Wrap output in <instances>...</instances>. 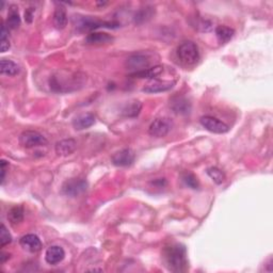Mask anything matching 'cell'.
<instances>
[{
  "mask_svg": "<svg viewBox=\"0 0 273 273\" xmlns=\"http://www.w3.org/2000/svg\"><path fill=\"white\" fill-rule=\"evenodd\" d=\"M8 163L5 160L1 161V184H3L4 182V177H5V166H7Z\"/></svg>",
  "mask_w": 273,
  "mask_h": 273,
  "instance_id": "obj_31",
  "label": "cell"
},
{
  "mask_svg": "<svg viewBox=\"0 0 273 273\" xmlns=\"http://www.w3.org/2000/svg\"><path fill=\"white\" fill-rule=\"evenodd\" d=\"M65 257V252L63 248L60 245H51L49 247L45 253V259L47 264L49 265H57L64 259Z\"/></svg>",
  "mask_w": 273,
  "mask_h": 273,
  "instance_id": "obj_12",
  "label": "cell"
},
{
  "mask_svg": "<svg viewBox=\"0 0 273 273\" xmlns=\"http://www.w3.org/2000/svg\"><path fill=\"white\" fill-rule=\"evenodd\" d=\"M154 13H155V10H153V8L141 9L135 15V23L138 24V25L143 24V23H145V21L151 19L153 14H154Z\"/></svg>",
  "mask_w": 273,
  "mask_h": 273,
  "instance_id": "obj_24",
  "label": "cell"
},
{
  "mask_svg": "<svg viewBox=\"0 0 273 273\" xmlns=\"http://www.w3.org/2000/svg\"><path fill=\"white\" fill-rule=\"evenodd\" d=\"M8 220L13 225L19 224L24 220V208L21 206H15L8 212Z\"/></svg>",
  "mask_w": 273,
  "mask_h": 273,
  "instance_id": "obj_23",
  "label": "cell"
},
{
  "mask_svg": "<svg viewBox=\"0 0 273 273\" xmlns=\"http://www.w3.org/2000/svg\"><path fill=\"white\" fill-rule=\"evenodd\" d=\"M11 47V44H10V41H0V51H1V52H5V51H8L9 49Z\"/></svg>",
  "mask_w": 273,
  "mask_h": 273,
  "instance_id": "obj_30",
  "label": "cell"
},
{
  "mask_svg": "<svg viewBox=\"0 0 273 273\" xmlns=\"http://www.w3.org/2000/svg\"><path fill=\"white\" fill-rule=\"evenodd\" d=\"M9 258H10V254L4 253V252H2V253H1V256H0V260H1V264L5 263V260L9 259Z\"/></svg>",
  "mask_w": 273,
  "mask_h": 273,
  "instance_id": "obj_32",
  "label": "cell"
},
{
  "mask_svg": "<svg viewBox=\"0 0 273 273\" xmlns=\"http://www.w3.org/2000/svg\"><path fill=\"white\" fill-rule=\"evenodd\" d=\"M177 57L181 60V62L186 65H193L199 61L200 51L199 47L195 43L191 41L183 42L177 47Z\"/></svg>",
  "mask_w": 273,
  "mask_h": 273,
  "instance_id": "obj_2",
  "label": "cell"
},
{
  "mask_svg": "<svg viewBox=\"0 0 273 273\" xmlns=\"http://www.w3.org/2000/svg\"><path fill=\"white\" fill-rule=\"evenodd\" d=\"M135 153L130 149H124L112 156V162L117 167H129L135 161Z\"/></svg>",
  "mask_w": 273,
  "mask_h": 273,
  "instance_id": "obj_10",
  "label": "cell"
},
{
  "mask_svg": "<svg viewBox=\"0 0 273 273\" xmlns=\"http://www.w3.org/2000/svg\"><path fill=\"white\" fill-rule=\"evenodd\" d=\"M20 16L18 12V7L15 4L10 5L8 18H7V27L9 29H17L20 26Z\"/></svg>",
  "mask_w": 273,
  "mask_h": 273,
  "instance_id": "obj_19",
  "label": "cell"
},
{
  "mask_svg": "<svg viewBox=\"0 0 273 273\" xmlns=\"http://www.w3.org/2000/svg\"><path fill=\"white\" fill-rule=\"evenodd\" d=\"M86 188H88V183H86L85 179L84 178H70L68 179L62 186V193L72 196H78L80 194H83L85 192Z\"/></svg>",
  "mask_w": 273,
  "mask_h": 273,
  "instance_id": "obj_4",
  "label": "cell"
},
{
  "mask_svg": "<svg viewBox=\"0 0 273 273\" xmlns=\"http://www.w3.org/2000/svg\"><path fill=\"white\" fill-rule=\"evenodd\" d=\"M207 174L208 176L214 181L217 185H221L225 179V174L223 173L219 168L211 167L209 169H207Z\"/></svg>",
  "mask_w": 273,
  "mask_h": 273,
  "instance_id": "obj_25",
  "label": "cell"
},
{
  "mask_svg": "<svg viewBox=\"0 0 273 273\" xmlns=\"http://www.w3.org/2000/svg\"><path fill=\"white\" fill-rule=\"evenodd\" d=\"M200 123L202 126L206 128L208 132L214 133V134L222 135V134H226L229 130L227 124H225L224 122L220 121L219 119L214 118V117H209V116L202 117L200 119Z\"/></svg>",
  "mask_w": 273,
  "mask_h": 273,
  "instance_id": "obj_7",
  "label": "cell"
},
{
  "mask_svg": "<svg viewBox=\"0 0 273 273\" xmlns=\"http://www.w3.org/2000/svg\"><path fill=\"white\" fill-rule=\"evenodd\" d=\"M235 34V30L233 28H229L226 26H218L216 28V35L222 44H225L228 41L233 39Z\"/></svg>",
  "mask_w": 273,
  "mask_h": 273,
  "instance_id": "obj_22",
  "label": "cell"
},
{
  "mask_svg": "<svg viewBox=\"0 0 273 273\" xmlns=\"http://www.w3.org/2000/svg\"><path fill=\"white\" fill-rule=\"evenodd\" d=\"M170 107L173 112L178 116H187L191 112V108H192L188 98L182 95L174 96L170 101Z\"/></svg>",
  "mask_w": 273,
  "mask_h": 273,
  "instance_id": "obj_8",
  "label": "cell"
},
{
  "mask_svg": "<svg viewBox=\"0 0 273 273\" xmlns=\"http://www.w3.org/2000/svg\"><path fill=\"white\" fill-rule=\"evenodd\" d=\"M11 242H12V236H11L7 226L1 223V226H0V245H1V248H3L4 245Z\"/></svg>",
  "mask_w": 273,
  "mask_h": 273,
  "instance_id": "obj_27",
  "label": "cell"
},
{
  "mask_svg": "<svg viewBox=\"0 0 273 273\" xmlns=\"http://www.w3.org/2000/svg\"><path fill=\"white\" fill-rule=\"evenodd\" d=\"M0 72H1L2 75L16 76L19 74L20 68L12 60L1 59V61H0Z\"/></svg>",
  "mask_w": 273,
  "mask_h": 273,
  "instance_id": "obj_20",
  "label": "cell"
},
{
  "mask_svg": "<svg viewBox=\"0 0 273 273\" xmlns=\"http://www.w3.org/2000/svg\"><path fill=\"white\" fill-rule=\"evenodd\" d=\"M183 181L184 183L188 186L189 188L191 189H199L200 188V183H199V179L196 177L194 174L190 173V172H186L183 174Z\"/></svg>",
  "mask_w": 273,
  "mask_h": 273,
  "instance_id": "obj_26",
  "label": "cell"
},
{
  "mask_svg": "<svg viewBox=\"0 0 273 273\" xmlns=\"http://www.w3.org/2000/svg\"><path fill=\"white\" fill-rule=\"evenodd\" d=\"M142 110V103L139 101H132L127 102L122 109V114L126 118H136Z\"/></svg>",
  "mask_w": 273,
  "mask_h": 273,
  "instance_id": "obj_21",
  "label": "cell"
},
{
  "mask_svg": "<svg viewBox=\"0 0 273 273\" xmlns=\"http://www.w3.org/2000/svg\"><path fill=\"white\" fill-rule=\"evenodd\" d=\"M48 141L42 134L34 130H26L19 136V144L25 149H34L37 146L47 145Z\"/></svg>",
  "mask_w": 273,
  "mask_h": 273,
  "instance_id": "obj_3",
  "label": "cell"
},
{
  "mask_svg": "<svg viewBox=\"0 0 273 273\" xmlns=\"http://www.w3.org/2000/svg\"><path fill=\"white\" fill-rule=\"evenodd\" d=\"M9 40V28L2 23L1 32H0V41H8Z\"/></svg>",
  "mask_w": 273,
  "mask_h": 273,
  "instance_id": "obj_29",
  "label": "cell"
},
{
  "mask_svg": "<svg viewBox=\"0 0 273 273\" xmlns=\"http://www.w3.org/2000/svg\"><path fill=\"white\" fill-rule=\"evenodd\" d=\"M173 127V122L169 118H160L156 119L151 124L149 128V134L155 138H163L171 132Z\"/></svg>",
  "mask_w": 273,
  "mask_h": 273,
  "instance_id": "obj_5",
  "label": "cell"
},
{
  "mask_svg": "<svg viewBox=\"0 0 273 273\" xmlns=\"http://www.w3.org/2000/svg\"><path fill=\"white\" fill-rule=\"evenodd\" d=\"M76 147H77V143H76L74 139H64L57 142L54 150H56V153L59 156L67 157L73 154Z\"/></svg>",
  "mask_w": 273,
  "mask_h": 273,
  "instance_id": "obj_13",
  "label": "cell"
},
{
  "mask_svg": "<svg viewBox=\"0 0 273 273\" xmlns=\"http://www.w3.org/2000/svg\"><path fill=\"white\" fill-rule=\"evenodd\" d=\"M52 23H53L54 28L58 29V30H62L68 26L67 10H65V8L63 7L62 3H60L59 7H57L56 10H54Z\"/></svg>",
  "mask_w": 273,
  "mask_h": 273,
  "instance_id": "obj_17",
  "label": "cell"
},
{
  "mask_svg": "<svg viewBox=\"0 0 273 273\" xmlns=\"http://www.w3.org/2000/svg\"><path fill=\"white\" fill-rule=\"evenodd\" d=\"M19 243L25 250L29 251V252H31V253L39 252V251H41V249H42L41 239L34 234L25 235V236L20 238Z\"/></svg>",
  "mask_w": 273,
  "mask_h": 273,
  "instance_id": "obj_11",
  "label": "cell"
},
{
  "mask_svg": "<svg viewBox=\"0 0 273 273\" xmlns=\"http://www.w3.org/2000/svg\"><path fill=\"white\" fill-rule=\"evenodd\" d=\"M163 72V68L161 65H155L153 68H149L143 70H140V72H136V73H132L130 76L135 78H146V79H156L157 77L162 74Z\"/></svg>",
  "mask_w": 273,
  "mask_h": 273,
  "instance_id": "obj_18",
  "label": "cell"
},
{
  "mask_svg": "<svg viewBox=\"0 0 273 273\" xmlns=\"http://www.w3.org/2000/svg\"><path fill=\"white\" fill-rule=\"evenodd\" d=\"M175 81H161V80H153L152 83L146 85L143 88V92L145 93H160L171 90Z\"/></svg>",
  "mask_w": 273,
  "mask_h": 273,
  "instance_id": "obj_14",
  "label": "cell"
},
{
  "mask_svg": "<svg viewBox=\"0 0 273 273\" xmlns=\"http://www.w3.org/2000/svg\"><path fill=\"white\" fill-rule=\"evenodd\" d=\"M113 36L106 34V32H91L90 34L86 35L85 43L90 45H102L109 44L113 42Z\"/></svg>",
  "mask_w": 273,
  "mask_h": 273,
  "instance_id": "obj_16",
  "label": "cell"
},
{
  "mask_svg": "<svg viewBox=\"0 0 273 273\" xmlns=\"http://www.w3.org/2000/svg\"><path fill=\"white\" fill-rule=\"evenodd\" d=\"M150 64H151L150 57L142 52L134 53L132 56H129L126 60V68L128 69L134 70L133 73L140 72V70L149 68Z\"/></svg>",
  "mask_w": 273,
  "mask_h": 273,
  "instance_id": "obj_6",
  "label": "cell"
},
{
  "mask_svg": "<svg viewBox=\"0 0 273 273\" xmlns=\"http://www.w3.org/2000/svg\"><path fill=\"white\" fill-rule=\"evenodd\" d=\"M34 8H29L25 11V20L28 24H31L32 20H34Z\"/></svg>",
  "mask_w": 273,
  "mask_h": 273,
  "instance_id": "obj_28",
  "label": "cell"
},
{
  "mask_svg": "<svg viewBox=\"0 0 273 273\" xmlns=\"http://www.w3.org/2000/svg\"><path fill=\"white\" fill-rule=\"evenodd\" d=\"M95 124V116L92 113H84L80 114L77 118L74 119L73 126L76 130H85L88 129Z\"/></svg>",
  "mask_w": 273,
  "mask_h": 273,
  "instance_id": "obj_15",
  "label": "cell"
},
{
  "mask_svg": "<svg viewBox=\"0 0 273 273\" xmlns=\"http://www.w3.org/2000/svg\"><path fill=\"white\" fill-rule=\"evenodd\" d=\"M167 268L172 272H186L188 270L187 250L181 243L171 244L166 247L162 252Z\"/></svg>",
  "mask_w": 273,
  "mask_h": 273,
  "instance_id": "obj_1",
  "label": "cell"
},
{
  "mask_svg": "<svg viewBox=\"0 0 273 273\" xmlns=\"http://www.w3.org/2000/svg\"><path fill=\"white\" fill-rule=\"evenodd\" d=\"M79 27L80 31H93L102 27H106V28H118L119 24L118 23H110V21H102L93 18H84L81 20Z\"/></svg>",
  "mask_w": 273,
  "mask_h": 273,
  "instance_id": "obj_9",
  "label": "cell"
}]
</instances>
